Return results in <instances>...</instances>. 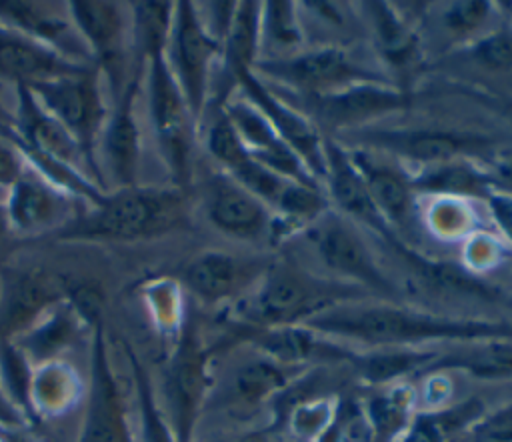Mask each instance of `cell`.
Segmentation results:
<instances>
[{"instance_id": "obj_1", "label": "cell", "mask_w": 512, "mask_h": 442, "mask_svg": "<svg viewBox=\"0 0 512 442\" xmlns=\"http://www.w3.org/2000/svg\"><path fill=\"white\" fill-rule=\"evenodd\" d=\"M300 326L318 334L360 340L384 348H406L422 342L512 340V324L492 320L448 318L390 304L342 302L318 312Z\"/></svg>"}, {"instance_id": "obj_2", "label": "cell", "mask_w": 512, "mask_h": 442, "mask_svg": "<svg viewBox=\"0 0 512 442\" xmlns=\"http://www.w3.org/2000/svg\"><path fill=\"white\" fill-rule=\"evenodd\" d=\"M190 226L188 196L182 186L112 188L94 204H82L74 218L46 240L130 244L162 238Z\"/></svg>"}, {"instance_id": "obj_3", "label": "cell", "mask_w": 512, "mask_h": 442, "mask_svg": "<svg viewBox=\"0 0 512 442\" xmlns=\"http://www.w3.org/2000/svg\"><path fill=\"white\" fill-rule=\"evenodd\" d=\"M26 88L76 140L88 176L100 190L108 192L110 188L98 164V144L108 118V104L102 92V74L98 68L92 66L76 74L36 82Z\"/></svg>"}, {"instance_id": "obj_4", "label": "cell", "mask_w": 512, "mask_h": 442, "mask_svg": "<svg viewBox=\"0 0 512 442\" xmlns=\"http://www.w3.org/2000/svg\"><path fill=\"white\" fill-rule=\"evenodd\" d=\"M346 294H356V290L326 284L290 268H278L268 272L258 292L242 302L240 316L260 328L296 326L326 308L342 304Z\"/></svg>"}, {"instance_id": "obj_5", "label": "cell", "mask_w": 512, "mask_h": 442, "mask_svg": "<svg viewBox=\"0 0 512 442\" xmlns=\"http://www.w3.org/2000/svg\"><path fill=\"white\" fill-rule=\"evenodd\" d=\"M144 76L148 118L158 146V154L162 156L174 184L184 188L190 178L192 134L196 122L170 70L166 50L148 56Z\"/></svg>"}, {"instance_id": "obj_6", "label": "cell", "mask_w": 512, "mask_h": 442, "mask_svg": "<svg viewBox=\"0 0 512 442\" xmlns=\"http://www.w3.org/2000/svg\"><path fill=\"white\" fill-rule=\"evenodd\" d=\"M66 10L114 100L134 70L132 30L124 8L106 0H70Z\"/></svg>"}, {"instance_id": "obj_7", "label": "cell", "mask_w": 512, "mask_h": 442, "mask_svg": "<svg viewBox=\"0 0 512 442\" xmlns=\"http://www.w3.org/2000/svg\"><path fill=\"white\" fill-rule=\"evenodd\" d=\"M210 352L192 322H184L174 338L164 370L166 416L178 442H192L196 420L208 396Z\"/></svg>"}, {"instance_id": "obj_8", "label": "cell", "mask_w": 512, "mask_h": 442, "mask_svg": "<svg viewBox=\"0 0 512 442\" xmlns=\"http://www.w3.org/2000/svg\"><path fill=\"white\" fill-rule=\"evenodd\" d=\"M84 416L76 442H136L126 414L124 396L116 380L104 318L94 324L90 338Z\"/></svg>"}, {"instance_id": "obj_9", "label": "cell", "mask_w": 512, "mask_h": 442, "mask_svg": "<svg viewBox=\"0 0 512 442\" xmlns=\"http://www.w3.org/2000/svg\"><path fill=\"white\" fill-rule=\"evenodd\" d=\"M218 48L220 40L206 28L196 6L188 0L174 2L166 60L194 122L200 120L206 106L210 66Z\"/></svg>"}, {"instance_id": "obj_10", "label": "cell", "mask_w": 512, "mask_h": 442, "mask_svg": "<svg viewBox=\"0 0 512 442\" xmlns=\"http://www.w3.org/2000/svg\"><path fill=\"white\" fill-rule=\"evenodd\" d=\"M134 70L108 108V118L98 144L100 170L114 182V188L138 184V168L142 158V134L136 118V100L140 94L146 64L132 62ZM108 184V180H106Z\"/></svg>"}, {"instance_id": "obj_11", "label": "cell", "mask_w": 512, "mask_h": 442, "mask_svg": "<svg viewBox=\"0 0 512 442\" xmlns=\"http://www.w3.org/2000/svg\"><path fill=\"white\" fill-rule=\"evenodd\" d=\"M64 276L42 266L0 264V340H14L66 298Z\"/></svg>"}, {"instance_id": "obj_12", "label": "cell", "mask_w": 512, "mask_h": 442, "mask_svg": "<svg viewBox=\"0 0 512 442\" xmlns=\"http://www.w3.org/2000/svg\"><path fill=\"white\" fill-rule=\"evenodd\" d=\"M82 204L28 164L26 172L6 190L4 210L14 236L46 240L70 222Z\"/></svg>"}, {"instance_id": "obj_13", "label": "cell", "mask_w": 512, "mask_h": 442, "mask_svg": "<svg viewBox=\"0 0 512 442\" xmlns=\"http://www.w3.org/2000/svg\"><path fill=\"white\" fill-rule=\"evenodd\" d=\"M12 116L14 124L10 134L20 144L26 160H56L88 174L76 140L44 110L26 86H16V106Z\"/></svg>"}, {"instance_id": "obj_14", "label": "cell", "mask_w": 512, "mask_h": 442, "mask_svg": "<svg viewBox=\"0 0 512 442\" xmlns=\"http://www.w3.org/2000/svg\"><path fill=\"white\" fill-rule=\"evenodd\" d=\"M260 68L318 96L334 94L352 84L374 82L372 74L358 68L346 52L336 48H322L284 60L262 62Z\"/></svg>"}, {"instance_id": "obj_15", "label": "cell", "mask_w": 512, "mask_h": 442, "mask_svg": "<svg viewBox=\"0 0 512 442\" xmlns=\"http://www.w3.org/2000/svg\"><path fill=\"white\" fill-rule=\"evenodd\" d=\"M0 24L36 40L76 64L94 66L84 40L68 16V10L66 16H62L38 2L0 0Z\"/></svg>"}, {"instance_id": "obj_16", "label": "cell", "mask_w": 512, "mask_h": 442, "mask_svg": "<svg viewBox=\"0 0 512 442\" xmlns=\"http://www.w3.org/2000/svg\"><path fill=\"white\" fill-rule=\"evenodd\" d=\"M96 322H90L68 298H64L24 334L14 338V342L34 366H40L52 360H62L64 354L80 342H90Z\"/></svg>"}, {"instance_id": "obj_17", "label": "cell", "mask_w": 512, "mask_h": 442, "mask_svg": "<svg viewBox=\"0 0 512 442\" xmlns=\"http://www.w3.org/2000/svg\"><path fill=\"white\" fill-rule=\"evenodd\" d=\"M86 64H76L36 40L0 24V82L32 86L58 76L82 72Z\"/></svg>"}, {"instance_id": "obj_18", "label": "cell", "mask_w": 512, "mask_h": 442, "mask_svg": "<svg viewBox=\"0 0 512 442\" xmlns=\"http://www.w3.org/2000/svg\"><path fill=\"white\" fill-rule=\"evenodd\" d=\"M366 140L374 146L392 150L406 158L426 164H450L462 156L480 154L490 146V140L476 134H456L440 130H410V132H368Z\"/></svg>"}, {"instance_id": "obj_19", "label": "cell", "mask_w": 512, "mask_h": 442, "mask_svg": "<svg viewBox=\"0 0 512 442\" xmlns=\"http://www.w3.org/2000/svg\"><path fill=\"white\" fill-rule=\"evenodd\" d=\"M234 74L240 80L246 94L252 98L254 106L268 118L272 128L298 154V158L302 162H306L310 166V170H314L316 176L326 174L324 148L318 144V138H316V132L312 130V126L302 116H298L296 112L286 108L282 102H278V98L272 96L256 80V76L250 70H238Z\"/></svg>"}, {"instance_id": "obj_20", "label": "cell", "mask_w": 512, "mask_h": 442, "mask_svg": "<svg viewBox=\"0 0 512 442\" xmlns=\"http://www.w3.org/2000/svg\"><path fill=\"white\" fill-rule=\"evenodd\" d=\"M314 242L324 264L348 278L374 286L382 292H392V286L380 274L362 238L344 222L332 218L314 230Z\"/></svg>"}, {"instance_id": "obj_21", "label": "cell", "mask_w": 512, "mask_h": 442, "mask_svg": "<svg viewBox=\"0 0 512 442\" xmlns=\"http://www.w3.org/2000/svg\"><path fill=\"white\" fill-rule=\"evenodd\" d=\"M206 214L224 234L256 238L266 228V208L236 180L216 176L208 182Z\"/></svg>"}, {"instance_id": "obj_22", "label": "cell", "mask_w": 512, "mask_h": 442, "mask_svg": "<svg viewBox=\"0 0 512 442\" xmlns=\"http://www.w3.org/2000/svg\"><path fill=\"white\" fill-rule=\"evenodd\" d=\"M86 398V380L66 358L34 366L30 384V410L38 424L70 414Z\"/></svg>"}, {"instance_id": "obj_23", "label": "cell", "mask_w": 512, "mask_h": 442, "mask_svg": "<svg viewBox=\"0 0 512 442\" xmlns=\"http://www.w3.org/2000/svg\"><path fill=\"white\" fill-rule=\"evenodd\" d=\"M252 274V264L210 250L194 256L182 268V284L202 302L218 304L236 296Z\"/></svg>"}, {"instance_id": "obj_24", "label": "cell", "mask_w": 512, "mask_h": 442, "mask_svg": "<svg viewBox=\"0 0 512 442\" xmlns=\"http://www.w3.org/2000/svg\"><path fill=\"white\" fill-rule=\"evenodd\" d=\"M324 158H326L328 186H330L332 198L340 204V208L388 236L386 220L376 208L370 196V190L360 170L352 162V158L346 156L344 150L334 144H326Z\"/></svg>"}, {"instance_id": "obj_25", "label": "cell", "mask_w": 512, "mask_h": 442, "mask_svg": "<svg viewBox=\"0 0 512 442\" xmlns=\"http://www.w3.org/2000/svg\"><path fill=\"white\" fill-rule=\"evenodd\" d=\"M406 98L384 84L360 82L334 94L318 96V112L328 124H350L404 106Z\"/></svg>"}, {"instance_id": "obj_26", "label": "cell", "mask_w": 512, "mask_h": 442, "mask_svg": "<svg viewBox=\"0 0 512 442\" xmlns=\"http://www.w3.org/2000/svg\"><path fill=\"white\" fill-rule=\"evenodd\" d=\"M486 416V404L480 398H468L452 406L434 408L410 420L396 442H458Z\"/></svg>"}, {"instance_id": "obj_27", "label": "cell", "mask_w": 512, "mask_h": 442, "mask_svg": "<svg viewBox=\"0 0 512 442\" xmlns=\"http://www.w3.org/2000/svg\"><path fill=\"white\" fill-rule=\"evenodd\" d=\"M458 370L480 380L512 378V340L470 342L456 352L438 354L424 372Z\"/></svg>"}, {"instance_id": "obj_28", "label": "cell", "mask_w": 512, "mask_h": 442, "mask_svg": "<svg viewBox=\"0 0 512 442\" xmlns=\"http://www.w3.org/2000/svg\"><path fill=\"white\" fill-rule=\"evenodd\" d=\"M120 344L130 366L134 402L138 410V432H134L136 442H178L166 412L158 404L156 388L152 384L148 368L140 360L138 352L130 346V342L120 340Z\"/></svg>"}, {"instance_id": "obj_29", "label": "cell", "mask_w": 512, "mask_h": 442, "mask_svg": "<svg viewBox=\"0 0 512 442\" xmlns=\"http://www.w3.org/2000/svg\"><path fill=\"white\" fill-rule=\"evenodd\" d=\"M352 162L360 170L370 196L384 216L396 224H404L410 216V186L394 170L374 164L366 156H354Z\"/></svg>"}, {"instance_id": "obj_30", "label": "cell", "mask_w": 512, "mask_h": 442, "mask_svg": "<svg viewBox=\"0 0 512 442\" xmlns=\"http://www.w3.org/2000/svg\"><path fill=\"white\" fill-rule=\"evenodd\" d=\"M412 390L394 386L384 394H376L366 404V426L372 442H396L410 424Z\"/></svg>"}, {"instance_id": "obj_31", "label": "cell", "mask_w": 512, "mask_h": 442, "mask_svg": "<svg viewBox=\"0 0 512 442\" xmlns=\"http://www.w3.org/2000/svg\"><path fill=\"white\" fill-rule=\"evenodd\" d=\"M274 358H254L236 368L230 382V398L242 404H256L286 388L288 372Z\"/></svg>"}, {"instance_id": "obj_32", "label": "cell", "mask_w": 512, "mask_h": 442, "mask_svg": "<svg viewBox=\"0 0 512 442\" xmlns=\"http://www.w3.org/2000/svg\"><path fill=\"white\" fill-rule=\"evenodd\" d=\"M436 356L438 354L434 352H422L414 348H382L366 356L350 354L348 360L358 366V372L370 384H386L414 372L420 366L426 368Z\"/></svg>"}, {"instance_id": "obj_33", "label": "cell", "mask_w": 512, "mask_h": 442, "mask_svg": "<svg viewBox=\"0 0 512 442\" xmlns=\"http://www.w3.org/2000/svg\"><path fill=\"white\" fill-rule=\"evenodd\" d=\"M34 364L14 340H0V390L20 412L28 426L36 424L30 410V384Z\"/></svg>"}, {"instance_id": "obj_34", "label": "cell", "mask_w": 512, "mask_h": 442, "mask_svg": "<svg viewBox=\"0 0 512 442\" xmlns=\"http://www.w3.org/2000/svg\"><path fill=\"white\" fill-rule=\"evenodd\" d=\"M140 296L154 328L162 336L176 338L186 322L182 318V298L178 284L170 278H148L140 286Z\"/></svg>"}, {"instance_id": "obj_35", "label": "cell", "mask_w": 512, "mask_h": 442, "mask_svg": "<svg viewBox=\"0 0 512 442\" xmlns=\"http://www.w3.org/2000/svg\"><path fill=\"white\" fill-rule=\"evenodd\" d=\"M234 12L232 24L228 28V58L232 70H250V62L256 50V34H258V4L244 2Z\"/></svg>"}, {"instance_id": "obj_36", "label": "cell", "mask_w": 512, "mask_h": 442, "mask_svg": "<svg viewBox=\"0 0 512 442\" xmlns=\"http://www.w3.org/2000/svg\"><path fill=\"white\" fill-rule=\"evenodd\" d=\"M206 144L210 154L228 170L236 168L240 162H244L250 156L246 144L242 142L240 134L236 132L234 124L224 112L210 124Z\"/></svg>"}, {"instance_id": "obj_37", "label": "cell", "mask_w": 512, "mask_h": 442, "mask_svg": "<svg viewBox=\"0 0 512 442\" xmlns=\"http://www.w3.org/2000/svg\"><path fill=\"white\" fill-rule=\"evenodd\" d=\"M426 190H442V192H472L480 194V190L486 186V180L466 168V166H454V164H438L432 168L418 184Z\"/></svg>"}, {"instance_id": "obj_38", "label": "cell", "mask_w": 512, "mask_h": 442, "mask_svg": "<svg viewBox=\"0 0 512 442\" xmlns=\"http://www.w3.org/2000/svg\"><path fill=\"white\" fill-rule=\"evenodd\" d=\"M276 206L284 216H292V218L300 220V218L316 216L322 210L324 202L312 186L290 180L288 186L284 188L282 196L278 198Z\"/></svg>"}, {"instance_id": "obj_39", "label": "cell", "mask_w": 512, "mask_h": 442, "mask_svg": "<svg viewBox=\"0 0 512 442\" xmlns=\"http://www.w3.org/2000/svg\"><path fill=\"white\" fill-rule=\"evenodd\" d=\"M474 58L488 70L512 68V32L498 30L474 46Z\"/></svg>"}, {"instance_id": "obj_40", "label": "cell", "mask_w": 512, "mask_h": 442, "mask_svg": "<svg viewBox=\"0 0 512 442\" xmlns=\"http://www.w3.org/2000/svg\"><path fill=\"white\" fill-rule=\"evenodd\" d=\"M292 2H268L264 24L272 40L278 44H294L300 38Z\"/></svg>"}, {"instance_id": "obj_41", "label": "cell", "mask_w": 512, "mask_h": 442, "mask_svg": "<svg viewBox=\"0 0 512 442\" xmlns=\"http://www.w3.org/2000/svg\"><path fill=\"white\" fill-rule=\"evenodd\" d=\"M466 442H512V402L486 414L470 430Z\"/></svg>"}, {"instance_id": "obj_42", "label": "cell", "mask_w": 512, "mask_h": 442, "mask_svg": "<svg viewBox=\"0 0 512 442\" xmlns=\"http://www.w3.org/2000/svg\"><path fill=\"white\" fill-rule=\"evenodd\" d=\"M12 128L0 132V188L8 190L28 168V160L20 144L10 134Z\"/></svg>"}, {"instance_id": "obj_43", "label": "cell", "mask_w": 512, "mask_h": 442, "mask_svg": "<svg viewBox=\"0 0 512 442\" xmlns=\"http://www.w3.org/2000/svg\"><path fill=\"white\" fill-rule=\"evenodd\" d=\"M490 12L488 2L480 0H468V2H456L448 12H446V24L452 30L458 32H470L478 28Z\"/></svg>"}, {"instance_id": "obj_44", "label": "cell", "mask_w": 512, "mask_h": 442, "mask_svg": "<svg viewBox=\"0 0 512 442\" xmlns=\"http://www.w3.org/2000/svg\"><path fill=\"white\" fill-rule=\"evenodd\" d=\"M486 200L492 208L494 218L502 226V230L512 238V194H490V192H486Z\"/></svg>"}, {"instance_id": "obj_45", "label": "cell", "mask_w": 512, "mask_h": 442, "mask_svg": "<svg viewBox=\"0 0 512 442\" xmlns=\"http://www.w3.org/2000/svg\"><path fill=\"white\" fill-rule=\"evenodd\" d=\"M0 426L12 430V428H24L28 426L26 420L20 416V412L6 400V396L0 390Z\"/></svg>"}, {"instance_id": "obj_46", "label": "cell", "mask_w": 512, "mask_h": 442, "mask_svg": "<svg viewBox=\"0 0 512 442\" xmlns=\"http://www.w3.org/2000/svg\"><path fill=\"white\" fill-rule=\"evenodd\" d=\"M498 180L512 194V158L498 166Z\"/></svg>"}, {"instance_id": "obj_47", "label": "cell", "mask_w": 512, "mask_h": 442, "mask_svg": "<svg viewBox=\"0 0 512 442\" xmlns=\"http://www.w3.org/2000/svg\"><path fill=\"white\" fill-rule=\"evenodd\" d=\"M12 124H14L12 110H8V108L4 106V100H2V94H0V132L12 128Z\"/></svg>"}, {"instance_id": "obj_48", "label": "cell", "mask_w": 512, "mask_h": 442, "mask_svg": "<svg viewBox=\"0 0 512 442\" xmlns=\"http://www.w3.org/2000/svg\"><path fill=\"white\" fill-rule=\"evenodd\" d=\"M12 234L10 226H8V218H6V210H4V202H0V244L6 240V236Z\"/></svg>"}, {"instance_id": "obj_49", "label": "cell", "mask_w": 512, "mask_h": 442, "mask_svg": "<svg viewBox=\"0 0 512 442\" xmlns=\"http://www.w3.org/2000/svg\"><path fill=\"white\" fill-rule=\"evenodd\" d=\"M0 442H12L8 436V428H4V426H0Z\"/></svg>"}, {"instance_id": "obj_50", "label": "cell", "mask_w": 512, "mask_h": 442, "mask_svg": "<svg viewBox=\"0 0 512 442\" xmlns=\"http://www.w3.org/2000/svg\"><path fill=\"white\" fill-rule=\"evenodd\" d=\"M240 442H266V438L262 440V438H256V436H248V438H244V440H240Z\"/></svg>"}]
</instances>
